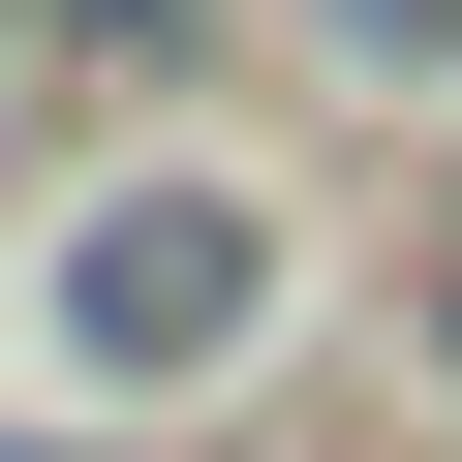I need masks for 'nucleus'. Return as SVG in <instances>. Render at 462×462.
Returning <instances> with one entry per match:
<instances>
[{
    "mask_svg": "<svg viewBox=\"0 0 462 462\" xmlns=\"http://www.w3.org/2000/svg\"><path fill=\"white\" fill-rule=\"evenodd\" d=\"M0 32H32V0H0Z\"/></svg>",
    "mask_w": 462,
    "mask_h": 462,
    "instance_id": "obj_1",
    "label": "nucleus"
}]
</instances>
